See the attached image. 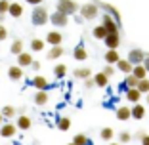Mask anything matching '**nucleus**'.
I'll list each match as a JSON object with an SVG mask.
<instances>
[{"instance_id": "1", "label": "nucleus", "mask_w": 149, "mask_h": 145, "mask_svg": "<svg viewBox=\"0 0 149 145\" xmlns=\"http://www.w3.org/2000/svg\"><path fill=\"white\" fill-rule=\"evenodd\" d=\"M100 12L101 10L97 8V4H94V2L80 4V8H79V15H80V19H84V21H94V19H97L100 17Z\"/></svg>"}, {"instance_id": "2", "label": "nucleus", "mask_w": 149, "mask_h": 145, "mask_svg": "<svg viewBox=\"0 0 149 145\" xmlns=\"http://www.w3.org/2000/svg\"><path fill=\"white\" fill-rule=\"evenodd\" d=\"M50 21V12L44 6H35L31 12V23L35 27H44Z\"/></svg>"}, {"instance_id": "3", "label": "nucleus", "mask_w": 149, "mask_h": 145, "mask_svg": "<svg viewBox=\"0 0 149 145\" xmlns=\"http://www.w3.org/2000/svg\"><path fill=\"white\" fill-rule=\"evenodd\" d=\"M79 8H80V4H79V2H74V0H57V2H56V12L65 13L67 17H71V15H74V13H79Z\"/></svg>"}, {"instance_id": "4", "label": "nucleus", "mask_w": 149, "mask_h": 145, "mask_svg": "<svg viewBox=\"0 0 149 145\" xmlns=\"http://www.w3.org/2000/svg\"><path fill=\"white\" fill-rule=\"evenodd\" d=\"M94 4H97V8L103 10V13H109L118 25H123V19H120V12H118V8H115V6L109 4V2H101V0H94Z\"/></svg>"}, {"instance_id": "5", "label": "nucleus", "mask_w": 149, "mask_h": 145, "mask_svg": "<svg viewBox=\"0 0 149 145\" xmlns=\"http://www.w3.org/2000/svg\"><path fill=\"white\" fill-rule=\"evenodd\" d=\"M101 25H103V29L107 31V35L118 33V29H120V25H118V23L115 21L113 17H111L109 13H103V15H101Z\"/></svg>"}, {"instance_id": "6", "label": "nucleus", "mask_w": 149, "mask_h": 145, "mask_svg": "<svg viewBox=\"0 0 149 145\" xmlns=\"http://www.w3.org/2000/svg\"><path fill=\"white\" fill-rule=\"evenodd\" d=\"M126 59L132 63V65L136 67V65H143V59H145V52L141 48H132L130 52H128Z\"/></svg>"}, {"instance_id": "7", "label": "nucleus", "mask_w": 149, "mask_h": 145, "mask_svg": "<svg viewBox=\"0 0 149 145\" xmlns=\"http://www.w3.org/2000/svg\"><path fill=\"white\" fill-rule=\"evenodd\" d=\"M50 23H52L54 27H67L69 25V17H67L65 13H61V12H52L50 13Z\"/></svg>"}, {"instance_id": "8", "label": "nucleus", "mask_w": 149, "mask_h": 145, "mask_svg": "<svg viewBox=\"0 0 149 145\" xmlns=\"http://www.w3.org/2000/svg\"><path fill=\"white\" fill-rule=\"evenodd\" d=\"M44 42H46V44H50V46H61L63 35L57 31V29H52V31H48V35H46Z\"/></svg>"}, {"instance_id": "9", "label": "nucleus", "mask_w": 149, "mask_h": 145, "mask_svg": "<svg viewBox=\"0 0 149 145\" xmlns=\"http://www.w3.org/2000/svg\"><path fill=\"white\" fill-rule=\"evenodd\" d=\"M103 46H105L107 50H118V46H120V35H118V33L107 35L105 38H103Z\"/></svg>"}, {"instance_id": "10", "label": "nucleus", "mask_w": 149, "mask_h": 145, "mask_svg": "<svg viewBox=\"0 0 149 145\" xmlns=\"http://www.w3.org/2000/svg\"><path fill=\"white\" fill-rule=\"evenodd\" d=\"M33 86L36 88V92H48V88H50V82H48V78H46V76H42V75H36L35 78H33Z\"/></svg>"}, {"instance_id": "11", "label": "nucleus", "mask_w": 149, "mask_h": 145, "mask_svg": "<svg viewBox=\"0 0 149 145\" xmlns=\"http://www.w3.org/2000/svg\"><path fill=\"white\" fill-rule=\"evenodd\" d=\"M73 57L77 59V61H86V59H88V50H86V46H84L82 42H79V44L74 46Z\"/></svg>"}, {"instance_id": "12", "label": "nucleus", "mask_w": 149, "mask_h": 145, "mask_svg": "<svg viewBox=\"0 0 149 145\" xmlns=\"http://www.w3.org/2000/svg\"><path fill=\"white\" fill-rule=\"evenodd\" d=\"M33 126V120L27 117V114H19L17 119H15V128L17 130H23V132H27L29 128Z\"/></svg>"}, {"instance_id": "13", "label": "nucleus", "mask_w": 149, "mask_h": 145, "mask_svg": "<svg viewBox=\"0 0 149 145\" xmlns=\"http://www.w3.org/2000/svg\"><path fill=\"white\" fill-rule=\"evenodd\" d=\"M118 59H120V56H118V50H107L105 53H103V61H105V65H117Z\"/></svg>"}, {"instance_id": "14", "label": "nucleus", "mask_w": 149, "mask_h": 145, "mask_svg": "<svg viewBox=\"0 0 149 145\" xmlns=\"http://www.w3.org/2000/svg\"><path fill=\"white\" fill-rule=\"evenodd\" d=\"M145 113H147V109H145V105H141V103H136L134 107H130V114H132L134 120L145 119Z\"/></svg>"}, {"instance_id": "15", "label": "nucleus", "mask_w": 149, "mask_h": 145, "mask_svg": "<svg viewBox=\"0 0 149 145\" xmlns=\"http://www.w3.org/2000/svg\"><path fill=\"white\" fill-rule=\"evenodd\" d=\"M15 132H17V128H15L13 122H4L2 126H0V136L2 137H13Z\"/></svg>"}, {"instance_id": "16", "label": "nucleus", "mask_w": 149, "mask_h": 145, "mask_svg": "<svg viewBox=\"0 0 149 145\" xmlns=\"http://www.w3.org/2000/svg\"><path fill=\"white\" fill-rule=\"evenodd\" d=\"M124 97H126V101L128 103H140V99H141V94H140V90L138 88H128L126 92H124Z\"/></svg>"}, {"instance_id": "17", "label": "nucleus", "mask_w": 149, "mask_h": 145, "mask_svg": "<svg viewBox=\"0 0 149 145\" xmlns=\"http://www.w3.org/2000/svg\"><path fill=\"white\" fill-rule=\"evenodd\" d=\"M115 69L120 71V73H124V75H130L132 69H134V65H132V63L128 61L126 57H120V59H118V63L115 65Z\"/></svg>"}, {"instance_id": "18", "label": "nucleus", "mask_w": 149, "mask_h": 145, "mask_svg": "<svg viewBox=\"0 0 149 145\" xmlns=\"http://www.w3.org/2000/svg\"><path fill=\"white\" fill-rule=\"evenodd\" d=\"M33 61H35L33 56H31V53H27V52H23V53L17 56V67H21V69H29Z\"/></svg>"}, {"instance_id": "19", "label": "nucleus", "mask_w": 149, "mask_h": 145, "mask_svg": "<svg viewBox=\"0 0 149 145\" xmlns=\"http://www.w3.org/2000/svg\"><path fill=\"white\" fill-rule=\"evenodd\" d=\"M63 53H65L63 46H50L48 53H46V59H52V61H56V59H59Z\"/></svg>"}, {"instance_id": "20", "label": "nucleus", "mask_w": 149, "mask_h": 145, "mask_svg": "<svg viewBox=\"0 0 149 145\" xmlns=\"http://www.w3.org/2000/svg\"><path fill=\"white\" fill-rule=\"evenodd\" d=\"M23 4H19V2H10V10H8V13L12 15L13 19H17V17H21L23 15Z\"/></svg>"}, {"instance_id": "21", "label": "nucleus", "mask_w": 149, "mask_h": 145, "mask_svg": "<svg viewBox=\"0 0 149 145\" xmlns=\"http://www.w3.org/2000/svg\"><path fill=\"white\" fill-rule=\"evenodd\" d=\"M15 113H17V109H15L13 105H4V107H2V111H0V114H2L4 122H12L10 119H13V117H15Z\"/></svg>"}, {"instance_id": "22", "label": "nucleus", "mask_w": 149, "mask_h": 145, "mask_svg": "<svg viewBox=\"0 0 149 145\" xmlns=\"http://www.w3.org/2000/svg\"><path fill=\"white\" fill-rule=\"evenodd\" d=\"M115 114H117V119L118 120H130L132 119V114H130V107L128 105H120V107H117V111H115Z\"/></svg>"}, {"instance_id": "23", "label": "nucleus", "mask_w": 149, "mask_h": 145, "mask_svg": "<svg viewBox=\"0 0 149 145\" xmlns=\"http://www.w3.org/2000/svg\"><path fill=\"white\" fill-rule=\"evenodd\" d=\"M73 76L74 78H80V80L92 78V71H90V67H79V69L73 71Z\"/></svg>"}, {"instance_id": "24", "label": "nucleus", "mask_w": 149, "mask_h": 145, "mask_svg": "<svg viewBox=\"0 0 149 145\" xmlns=\"http://www.w3.org/2000/svg\"><path fill=\"white\" fill-rule=\"evenodd\" d=\"M8 76H10V80H15V82H17V80L23 78V69L17 67V65H12L8 69Z\"/></svg>"}, {"instance_id": "25", "label": "nucleus", "mask_w": 149, "mask_h": 145, "mask_svg": "<svg viewBox=\"0 0 149 145\" xmlns=\"http://www.w3.org/2000/svg\"><path fill=\"white\" fill-rule=\"evenodd\" d=\"M92 78H94V84H96V88H107V84H109V78H107L103 73H96Z\"/></svg>"}, {"instance_id": "26", "label": "nucleus", "mask_w": 149, "mask_h": 145, "mask_svg": "<svg viewBox=\"0 0 149 145\" xmlns=\"http://www.w3.org/2000/svg\"><path fill=\"white\" fill-rule=\"evenodd\" d=\"M23 48H25L23 40H21V38H15V40L12 42V46H10V52H12L13 56H19V53H23V52H25Z\"/></svg>"}, {"instance_id": "27", "label": "nucleus", "mask_w": 149, "mask_h": 145, "mask_svg": "<svg viewBox=\"0 0 149 145\" xmlns=\"http://www.w3.org/2000/svg\"><path fill=\"white\" fill-rule=\"evenodd\" d=\"M100 137H101L103 141H109V143H111V139L115 137V130H113L111 126H105V128H101V130H100Z\"/></svg>"}, {"instance_id": "28", "label": "nucleus", "mask_w": 149, "mask_h": 145, "mask_svg": "<svg viewBox=\"0 0 149 145\" xmlns=\"http://www.w3.org/2000/svg\"><path fill=\"white\" fill-rule=\"evenodd\" d=\"M130 75H132V76H136L138 80H143V78H147V71H145L143 65H136L134 69H132Z\"/></svg>"}, {"instance_id": "29", "label": "nucleus", "mask_w": 149, "mask_h": 145, "mask_svg": "<svg viewBox=\"0 0 149 145\" xmlns=\"http://www.w3.org/2000/svg\"><path fill=\"white\" fill-rule=\"evenodd\" d=\"M33 101H35L36 105H46L50 101V96H48V92H36L35 97H33Z\"/></svg>"}, {"instance_id": "30", "label": "nucleus", "mask_w": 149, "mask_h": 145, "mask_svg": "<svg viewBox=\"0 0 149 145\" xmlns=\"http://www.w3.org/2000/svg\"><path fill=\"white\" fill-rule=\"evenodd\" d=\"M29 46H31V52H42L46 42H44L42 38H33L31 42H29Z\"/></svg>"}, {"instance_id": "31", "label": "nucleus", "mask_w": 149, "mask_h": 145, "mask_svg": "<svg viewBox=\"0 0 149 145\" xmlns=\"http://www.w3.org/2000/svg\"><path fill=\"white\" fill-rule=\"evenodd\" d=\"M69 128H71V119L69 117H59V119H57V130L67 132Z\"/></svg>"}, {"instance_id": "32", "label": "nucleus", "mask_w": 149, "mask_h": 145, "mask_svg": "<svg viewBox=\"0 0 149 145\" xmlns=\"http://www.w3.org/2000/svg\"><path fill=\"white\" fill-rule=\"evenodd\" d=\"M92 36L96 40H103L107 36V31L103 29V25H97V27H94V29H92Z\"/></svg>"}, {"instance_id": "33", "label": "nucleus", "mask_w": 149, "mask_h": 145, "mask_svg": "<svg viewBox=\"0 0 149 145\" xmlns=\"http://www.w3.org/2000/svg\"><path fill=\"white\" fill-rule=\"evenodd\" d=\"M65 75H67V65L65 63H57V65L54 67V76H56V78H63Z\"/></svg>"}, {"instance_id": "34", "label": "nucleus", "mask_w": 149, "mask_h": 145, "mask_svg": "<svg viewBox=\"0 0 149 145\" xmlns=\"http://www.w3.org/2000/svg\"><path fill=\"white\" fill-rule=\"evenodd\" d=\"M73 143L74 145H90V139H88L86 134H77V136L73 137Z\"/></svg>"}, {"instance_id": "35", "label": "nucleus", "mask_w": 149, "mask_h": 145, "mask_svg": "<svg viewBox=\"0 0 149 145\" xmlns=\"http://www.w3.org/2000/svg\"><path fill=\"white\" fill-rule=\"evenodd\" d=\"M138 82H140V80L136 78V76H132V75H126V78H124V86H126V90L128 88H138Z\"/></svg>"}, {"instance_id": "36", "label": "nucleus", "mask_w": 149, "mask_h": 145, "mask_svg": "<svg viewBox=\"0 0 149 145\" xmlns=\"http://www.w3.org/2000/svg\"><path fill=\"white\" fill-rule=\"evenodd\" d=\"M132 141V134L128 130H123V132H118V143L124 145V143H130Z\"/></svg>"}, {"instance_id": "37", "label": "nucleus", "mask_w": 149, "mask_h": 145, "mask_svg": "<svg viewBox=\"0 0 149 145\" xmlns=\"http://www.w3.org/2000/svg\"><path fill=\"white\" fill-rule=\"evenodd\" d=\"M138 90H140V94L141 96H147L149 94V78H143V80H140V82H138Z\"/></svg>"}, {"instance_id": "38", "label": "nucleus", "mask_w": 149, "mask_h": 145, "mask_svg": "<svg viewBox=\"0 0 149 145\" xmlns=\"http://www.w3.org/2000/svg\"><path fill=\"white\" fill-rule=\"evenodd\" d=\"M101 73H103V75L107 76V78H111V76H113L115 73H117V69H115L113 65H105V67H103V71H101Z\"/></svg>"}, {"instance_id": "39", "label": "nucleus", "mask_w": 149, "mask_h": 145, "mask_svg": "<svg viewBox=\"0 0 149 145\" xmlns=\"http://www.w3.org/2000/svg\"><path fill=\"white\" fill-rule=\"evenodd\" d=\"M10 10V0H0V15H6Z\"/></svg>"}, {"instance_id": "40", "label": "nucleus", "mask_w": 149, "mask_h": 145, "mask_svg": "<svg viewBox=\"0 0 149 145\" xmlns=\"http://www.w3.org/2000/svg\"><path fill=\"white\" fill-rule=\"evenodd\" d=\"M6 38H8V29L4 25H0V42H4Z\"/></svg>"}, {"instance_id": "41", "label": "nucleus", "mask_w": 149, "mask_h": 145, "mask_svg": "<svg viewBox=\"0 0 149 145\" xmlns=\"http://www.w3.org/2000/svg\"><path fill=\"white\" fill-rule=\"evenodd\" d=\"M94 86H96V84H94V78H86L84 80V88L90 90V88H94Z\"/></svg>"}, {"instance_id": "42", "label": "nucleus", "mask_w": 149, "mask_h": 145, "mask_svg": "<svg viewBox=\"0 0 149 145\" xmlns=\"http://www.w3.org/2000/svg\"><path fill=\"white\" fill-rule=\"evenodd\" d=\"M27 4H31V6H42L44 0H25Z\"/></svg>"}, {"instance_id": "43", "label": "nucleus", "mask_w": 149, "mask_h": 145, "mask_svg": "<svg viewBox=\"0 0 149 145\" xmlns=\"http://www.w3.org/2000/svg\"><path fill=\"white\" fill-rule=\"evenodd\" d=\"M143 136H145V132H143V130H138V132L134 134V139H141Z\"/></svg>"}, {"instance_id": "44", "label": "nucleus", "mask_w": 149, "mask_h": 145, "mask_svg": "<svg viewBox=\"0 0 149 145\" xmlns=\"http://www.w3.org/2000/svg\"><path fill=\"white\" fill-rule=\"evenodd\" d=\"M143 67H145V71L149 73V53H145V59H143Z\"/></svg>"}, {"instance_id": "45", "label": "nucleus", "mask_w": 149, "mask_h": 145, "mask_svg": "<svg viewBox=\"0 0 149 145\" xmlns=\"http://www.w3.org/2000/svg\"><path fill=\"white\" fill-rule=\"evenodd\" d=\"M140 141H141V145H149V134H145V136L141 137Z\"/></svg>"}, {"instance_id": "46", "label": "nucleus", "mask_w": 149, "mask_h": 145, "mask_svg": "<svg viewBox=\"0 0 149 145\" xmlns=\"http://www.w3.org/2000/svg\"><path fill=\"white\" fill-rule=\"evenodd\" d=\"M31 69H33V71H40V63H38V61H33V63H31Z\"/></svg>"}, {"instance_id": "47", "label": "nucleus", "mask_w": 149, "mask_h": 145, "mask_svg": "<svg viewBox=\"0 0 149 145\" xmlns=\"http://www.w3.org/2000/svg\"><path fill=\"white\" fill-rule=\"evenodd\" d=\"M109 145H120V143H118V141H111Z\"/></svg>"}, {"instance_id": "48", "label": "nucleus", "mask_w": 149, "mask_h": 145, "mask_svg": "<svg viewBox=\"0 0 149 145\" xmlns=\"http://www.w3.org/2000/svg\"><path fill=\"white\" fill-rule=\"evenodd\" d=\"M2 124H4V119H2V114H0V126H2Z\"/></svg>"}, {"instance_id": "49", "label": "nucleus", "mask_w": 149, "mask_h": 145, "mask_svg": "<svg viewBox=\"0 0 149 145\" xmlns=\"http://www.w3.org/2000/svg\"><path fill=\"white\" fill-rule=\"evenodd\" d=\"M145 103H149V94H147V96H145Z\"/></svg>"}, {"instance_id": "50", "label": "nucleus", "mask_w": 149, "mask_h": 145, "mask_svg": "<svg viewBox=\"0 0 149 145\" xmlns=\"http://www.w3.org/2000/svg\"><path fill=\"white\" fill-rule=\"evenodd\" d=\"M67 145H74V143H73V141H71V143H67Z\"/></svg>"}]
</instances>
